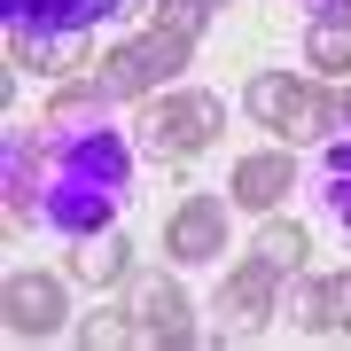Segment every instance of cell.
<instances>
[{"instance_id": "1", "label": "cell", "mask_w": 351, "mask_h": 351, "mask_svg": "<svg viewBox=\"0 0 351 351\" xmlns=\"http://www.w3.org/2000/svg\"><path fill=\"white\" fill-rule=\"evenodd\" d=\"M39 164V226H55L63 242L117 226L133 195V149L110 125H55L47 141H32Z\"/></svg>"}, {"instance_id": "2", "label": "cell", "mask_w": 351, "mask_h": 351, "mask_svg": "<svg viewBox=\"0 0 351 351\" xmlns=\"http://www.w3.org/2000/svg\"><path fill=\"white\" fill-rule=\"evenodd\" d=\"M219 133H226V101H219V94H203V86H164V94L141 101V141H149L164 164L203 156Z\"/></svg>"}, {"instance_id": "3", "label": "cell", "mask_w": 351, "mask_h": 351, "mask_svg": "<svg viewBox=\"0 0 351 351\" xmlns=\"http://www.w3.org/2000/svg\"><path fill=\"white\" fill-rule=\"evenodd\" d=\"M242 110H250L265 133H281L289 149H297V141H320L336 125V94H320L313 78H289V71H258L250 86H242Z\"/></svg>"}, {"instance_id": "4", "label": "cell", "mask_w": 351, "mask_h": 351, "mask_svg": "<svg viewBox=\"0 0 351 351\" xmlns=\"http://www.w3.org/2000/svg\"><path fill=\"white\" fill-rule=\"evenodd\" d=\"M188 63H195V39H180V32L149 24L141 39H125V47L101 55V71H94V78L110 86V101H149L156 86H172Z\"/></svg>"}, {"instance_id": "5", "label": "cell", "mask_w": 351, "mask_h": 351, "mask_svg": "<svg viewBox=\"0 0 351 351\" xmlns=\"http://www.w3.org/2000/svg\"><path fill=\"white\" fill-rule=\"evenodd\" d=\"M281 313V274L265 258H242L234 274L219 281V343H258Z\"/></svg>"}, {"instance_id": "6", "label": "cell", "mask_w": 351, "mask_h": 351, "mask_svg": "<svg viewBox=\"0 0 351 351\" xmlns=\"http://www.w3.org/2000/svg\"><path fill=\"white\" fill-rule=\"evenodd\" d=\"M164 250H172V265H211V258H226V203H219V195H188L172 219H164Z\"/></svg>"}, {"instance_id": "7", "label": "cell", "mask_w": 351, "mask_h": 351, "mask_svg": "<svg viewBox=\"0 0 351 351\" xmlns=\"http://www.w3.org/2000/svg\"><path fill=\"white\" fill-rule=\"evenodd\" d=\"M133 328H141V343H195V304H188V289H180L172 274H156V281H141L133 289Z\"/></svg>"}, {"instance_id": "8", "label": "cell", "mask_w": 351, "mask_h": 351, "mask_svg": "<svg viewBox=\"0 0 351 351\" xmlns=\"http://www.w3.org/2000/svg\"><path fill=\"white\" fill-rule=\"evenodd\" d=\"M0 8H8V24H24V32H101L110 16L141 8V0H0Z\"/></svg>"}, {"instance_id": "9", "label": "cell", "mask_w": 351, "mask_h": 351, "mask_svg": "<svg viewBox=\"0 0 351 351\" xmlns=\"http://www.w3.org/2000/svg\"><path fill=\"white\" fill-rule=\"evenodd\" d=\"M86 39L94 32H24V24H8V63L39 71V78H71L86 63Z\"/></svg>"}, {"instance_id": "10", "label": "cell", "mask_w": 351, "mask_h": 351, "mask_svg": "<svg viewBox=\"0 0 351 351\" xmlns=\"http://www.w3.org/2000/svg\"><path fill=\"white\" fill-rule=\"evenodd\" d=\"M289 188H297V156H289V149H258V156L234 164V188H226V203H234V211H274Z\"/></svg>"}, {"instance_id": "11", "label": "cell", "mask_w": 351, "mask_h": 351, "mask_svg": "<svg viewBox=\"0 0 351 351\" xmlns=\"http://www.w3.org/2000/svg\"><path fill=\"white\" fill-rule=\"evenodd\" d=\"M71 320V297L55 274H16L8 281V328L16 336H55V328Z\"/></svg>"}, {"instance_id": "12", "label": "cell", "mask_w": 351, "mask_h": 351, "mask_svg": "<svg viewBox=\"0 0 351 351\" xmlns=\"http://www.w3.org/2000/svg\"><path fill=\"white\" fill-rule=\"evenodd\" d=\"M71 274H78V281H94V289H117V281L133 274V242L117 234V226H101V234H78Z\"/></svg>"}, {"instance_id": "13", "label": "cell", "mask_w": 351, "mask_h": 351, "mask_svg": "<svg viewBox=\"0 0 351 351\" xmlns=\"http://www.w3.org/2000/svg\"><path fill=\"white\" fill-rule=\"evenodd\" d=\"M304 63L320 78H351V16H313L304 24Z\"/></svg>"}, {"instance_id": "14", "label": "cell", "mask_w": 351, "mask_h": 351, "mask_svg": "<svg viewBox=\"0 0 351 351\" xmlns=\"http://www.w3.org/2000/svg\"><path fill=\"white\" fill-rule=\"evenodd\" d=\"M320 211L351 234V133H336L320 149Z\"/></svg>"}, {"instance_id": "15", "label": "cell", "mask_w": 351, "mask_h": 351, "mask_svg": "<svg viewBox=\"0 0 351 351\" xmlns=\"http://www.w3.org/2000/svg\"><path fill=\"white\" fill-rule=\"evenodd\" d=\"M250 258H265L274 274H304V258H313V234H304L297 219H265V226H258V242H250Z\"/></svg>"}, {"instance_id": "16", "label": "cell", "mask_w": 351, "mask_h": 351, "mask_svg": "<svg viewBox=\"0 0 351 351\" xmlns=\"http://www.w3.org/2000/svg\"><path fill=\"white\" fill-rule=\"evenodd\" d=\"M39 211V164H32V141L8 149V226H24Z\"/></svg>"}, {"instance_id": "17", "label": "cell", "mask_w": 351, "mask_h": 351, "mask_svg": "<svg viewBox=\"0 0 351 351\" xmlns=\"http://www.w3.org/2000/svg\"><path fill=\"white\" fill-rule=\"evenodd\" d=\"M101 110H110V86H101V78H86V86H63V94H55L39 125H86V117H101Z\"/></svg>"}, {"instance_id": "18", "label": "cell", "mask_w": 351, "mask_h": 351, "mask_svg": "<svg viewBox=\"0 0 351 351\" xmlns=\"http://www.w3.org/2000/svg\"><path fill=\"white\" fill-rule=\"evenodd\" d=\"M78 343L86 351H117V343H141V328L125 313H94V320H78Z\"/></svg>"}, {"instance_id": "19", "label": "cell", "mask_w": 351, "mask_h": 351, "mask_svg": "<svg viewBox=\"0 0 351 351\" xmlns=\"http://www.w3.org/2000/svg\"><path fill=\"white\" fill-rule=\"evenodd\" d=\"M320 336H351V274L320 281Z\"/></svg>"}, {"instance_id": "20", "label": "cell", "mask_w": 351, "mask_h": 351, "mask_svg": "<svg viewBox=\"0 0 351 351\" xmlns=\"http://www.w3.org/2000/svg\"><path fill=\"white\" fill-rule=\"evenodd\" d=\"M211 8H219V0H164V8H156V24H164V32H180V39H203Z\"/></svg>"}, {"instance_id": "21", "label": "cell", "mask_w": 351, "mask_h": 351, "mask_svg": "<svg viewBox=\"0 0 351 351\" xmlns=\"http://www.w3.org/2000/svg\"><path fill=\"white\" fill-rule=\"evenodd\" d=\"M281 313L297 320V328H320V281H297V274H289V297H281Z\"/></svg>"}, {"instance_id": "22", "label": "cell", "mask_w": 351, "mask_h": 351, "mask_svg": "<svg viewBox=\"0 0 351 351\" xmlns=\"http://www.w3.org/2000/svg\"><path fill=\"white\" fill-rule=\"evenodd\" d=\"M297 8H313V16H351V0H297Z\"/></svg>"}, {"instance_id": "23", "label": "cell", "mask_w": 351, "mask_h": 351, "mask_svg": "<svg viewBox=\"0 0 351 351\" xmlns=\"http://www.w3.org/2000/svg\"><path fill=\"white\" fill-rule=\"evenodd\" d=\"M336 125H351V86H343V94H336Z\"/></svg>"}]
</instances>
